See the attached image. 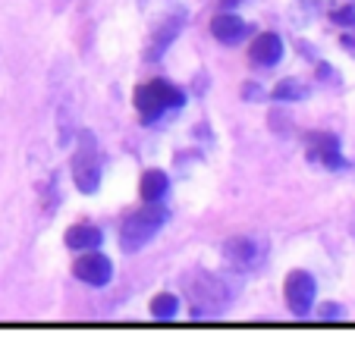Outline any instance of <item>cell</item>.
I'll list each match as a JSON object with an SVG mask.
<instances>
[{"label":"cell","mask_w":355,"mask_h":364,"mask_svg":"<svg viewBox=\"0 0 355 364\" xmlns=\"http://www.w3.org/2000/svg\"><path fill=\"white\" fill-rule=\"evenodd\" d=\"M167 223V210L161 208V201H148L142 210H135V214L123 223V236H120V245L126 248V252H139V248H145L151 239L157 236V230Z\"/></svg>","instance_id":"obj_1"},{"label":"cell","mask_w":355,"mask_h":364,"mask_svg":"<svg viewBox=\"0 0 355 364\" xmlns=\"http://www.w3.org/2000/svg\"><path fill=\"white\" fill-rule=\"evenodd\" d=\"M135 107H139V117L145 119V123H154V119H161L170 107H183V91L164 79H154L135 91Z\"/></svg>","instance_id":"obj_2"},{"label":"cell","mask_w":355,"mask_h":364,"mask_svg":"<svg viewBox=\"0 0 355 364\" xmlns=\"http://www.w3.org/2000/svg\"><path fill=\"white\" fill-rule=\"evenodd\" d=\"M73 176H75V188L85 195H92L97 182H101V154H97L92 132H79V148H75L73 157Z\"/></svg>","instance_id":"obj_3"},{"label":"cell","mask_w":355,"mask_h":364,"mask_svg":"<svg viewBox=\"0 0 355 364\" xmlns=\"http://www.w3.org/2000/svg\"><path fill=\"white\" fill-rule=\"evenodd\" d=\"M286 305L296 317H305L308 311L314 305V295H318V286H314V277L305 270H292L290 277H286Z\"/></svg>","instance_id":"obj_4"},{"label":"cell","mask_w":355,"mask_h":364,"mask_svg":"<svg viewBox=\"0 0 355 364\" xmlns=\"http://www.w3.org/2000/svg\"><path fill=\"white\" fill-rule=\"evenodd\" d=\"M75 277L88 286H107L110 277H113V264H110L107 255L88 248V255H82L79 261H75Z\"/></svg>","instance_id":"obj_5"},{"label":"cell","mask_w":355,"mask_h":364,"mask_svg":"<svg viewBox=\"0 0 355 364\" xmlns=\"http://www.w3.org/2000/svg\"><path fill=\"white\" fill-rule=\"evenodd\" d=\"M308 145H312V157H314V161H321L324 166H330V170L346 166L343 154H339V139H337V135L314 132V135H308Z\"/></svg>","instance_id":"obj_6"},{"label":"cell","mask_w":355,"mask_h":364,"mask_svg":"<svg viewBox=\"0 0 355 364\" xmlns=\"http://www.w3.org/2000/svg\"><path fill=\"white\" fill-rule=\"evenodd\" d=\"M245 32H248V26L236 13H221V16H214V22H211V35L221 44H239L245 38Z\"/></svg>","instance_id":"obj_7"},{"label":"cell","mask_w":355,"mask_h":364,"mask_svg":"<svg viewBox=\"0 0 355 364\" xmlns=\"http://www.w3.org/2000/svg\"><path fill=\"white\" fill-rule=\"evenodd\" d=\"M280 57H283V41H280V35L261 32L258 38H255V44H252V63H258V66H274V63H280Z\"/></svg>","instance_id":"obj_8"},{"label":"cell","mask_w":355,"mask_h":364,"mask_svg":"<svg viewBox=\"0 0 355 364\" xmlns=\"http://www.w3.org/2000/svg\"><path fill=\"white\" fill-rule=\"evenodd\" d=\"M226 257L239 267H255L261 264V245L255 239H233L226 242Z\"/></svg>","instance_id":"obj_9"},{"label":"cell","mask_w":355,"mask_h":364,"mask_svg":"<svg viewBox=\"0 0 355 364\" xmlns=\"http://www.w3.org/2000/svg\"><path fill=\"white\" fill-rule=\"evenodd\" d=\"M104 242V232L95 230V226H73L66 230V245L73 252H88V248H97Z\"/></svg>","instance_id":"obj_10"},{"label":"cell","mask_w":355,"mask_h":364,"mask_svg":"<svg viewBox=\"0 0 355 364\" xmlns=\"http://www.w3.org/2000/svg\"><path fill=\"white\" fill-rule=\"evenodd\" d=\"M167 186H170L167 173L164 170H148L145 176H142V198L145 201H161L164 195H167Z\"/></svg>","instance_id":"obj_11"},{"label":"cell","mask_w":355,"mask_h":364,"mask_svg":"<svg viewBox=\"0 0 355 364\" xmlns=\"http://www.w3.org/2000/svg\"><path fill=\"white\" fill-rule=\"evenodd\" d=\"M176 311H179V299H176V295H170V292L154 295V301H151V314L161 317V321H170Z\"/></svg>","instance_id":"obj_12"},{"label":"cell","mask_w":355,"mask_h":364,"mask_svg":"<svg viewBox=\"0 0 355 364\" xmlns=\"http://www.w3.org/2000/svg\"><path fill=\"white\" fill-rule=\"evenodd\" d=\"M176 32H179V19H170V22H167V26H164V32H161V41H157V44H154V50H151V54H148V57H161V50H164V48H167V44H170V38H173V35H176Z\"/></svg>","instance_id":"obj_13"},{"label":"cell","mask_w":355,"mask_h":364,"mask_svg":"<svg viewBox=\"0 0 355 364\" xmlns=\"http://www.w3.org/2000/svg\"><path fill=\"white\" fill-rule=\"evenodd\" d=\"M334 22H339V26H355V6H343V10H334Z\"/></svg>","instance_id":"obj_14"},{"label":"cell","mask_w":355,"mask_h":364,"mask_svg":"<svg viewBox=\"0 0 355 364\" xmlns=\"http://www.w3.org/2000/svg\"><path fill=\"white\" fill-rule=\"evenodd\" d=\"M305 95V88H299V85H280L277 88V97H302Z\"/></svg>","instance_id":"obj_15"}]
</instances>
